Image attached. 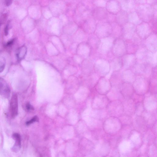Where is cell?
Returning <instances> with one entry per match:
<instances>
[{
  "instance_id": "obj_1",
  "label": "cell",
  "mask_w": 157,
  "mask_h": 157,
  "mask_svg": "<svg viewBox=\"0 0 157 157\" xmlns=\"http://www.w3.org/2000/svg\"><path fill=\"white\" fill-rule=\"evenodd\" d=\"M10 111L12 118H15L18 113V101L17 96L16 94H13L10 102Z\"/></svg>"
},
{
  "instance_id": "obj_2",
  "label": "cell",
  "mask_w": 157,
  "mask_h": 157,
  "mask_svg": "<svg viewBox=\"0 0 157 157\" xmlns=\"http://www.w3.org/2000/svg\"><path fill=\"white\" fill-rule=\"evenodd\" d=\"M10 92V87L6 81L0 77V94L4 97L8 98Z\"/></svg>"
},
{
  "instance_id": "obj_3",
  "label": "cell",
  "mask_w": 157,
  "mask_h": 157,
  "mask_svg": "<svg viewBox=\"0 0 157 157\" xmlns=\"http://www.w3.org/2000/svg\"><path fill=\"white\" fill-rule=\"evenodd\" d=\"M95 18L99 21H106L108 12L105 7H98L94 10Z\"/></svg>"
},
{
  "instance_id": "obj_4",
  "label": "cell",
  "mask_w": 157,
  "mask_h": 157,
  "mask_svg": "<svg viewBox=\"0 0 157 157\" xmlns=\"http://www.w3.org/2000/svg\"><path fill=\"white\" fill-rule=\"evenodd\" d=\"M13 138L15 140V143L12 148V151L15 152H18L21 147V137L19 134L15 133L12 135Z\"/></svg>"
},
{
  "instance_id": "obj_5",
  "label": "cell",
  "mask_w": 157,
  "mask_h": 157,
  "mask_svg": "<svg viewBox=\"0 0 157 157\" xmlns=\"http://www.w3.org/2000/svg\"><path fill=\"white\" fill-rule=\"evenodd\" d=\"M27 52V48L25 45H23L17 50L16 56L17 60L20 61L25 57Z\"/></svg>"
},
{
  "instance_id": "obj_6",
  "label": "cell",
  "mask_w": 157,
  "mask_h": 157,
  "mask_svg": "<svg viewBox=\"0 0 157 157\" xmlns=\"http://www.w3.org/2000/svg\"><path fill=\"white\" fill-rule=\"evenodd\" d=\"M39 121L38 117L37 116L34 117L31 120L27 121L26 123V124L27 125H30L35 122H38Z\"/></svg>"
},
{
  "instance_id": "obj_7",
  "label": "cell",
  "mask_w": 157,
  "mask_h": 157,
  "mask_svg": "<svg viewBox=\"0 0 157 157\" xmlns=\"http://www.w3.org/2000/svg\"><path fill=\"white\" fill-rule=\"evenodd\" d=\"M5 66V62L2 58H0V73L2 72L4 70Z\"/></svg>"
},
{
  "instance_id": "obj_8",
  "label": "cell",
  "mask_w": 157,
  "mask_h": 157,
  "mask_svg": "<svg viewBox=\"0 0 157 157\" xmlns=\"http://www.w3.org/2000/svg\"><path fill=\"white\" fill-rule=\"evenodd\" d=\"M7 17V15L6 13H4L2 15L0 18V25L2 24L6 21Z\"/></svg>"
},
{
  "instance_id": "obj_9",
  "label": "cell",
  "mask_w": 157,
  "mask_h": 157,
  "mask_svg": "<svg viewBox=\"0 0 157 157\" xmlns=\"http://www.w3.org/2000/svg\"><path fill=\"white\" fill-rule=\"evenodd\" d=\"M26 107L27 109L29 111L34 110L33 107L29 103H28L26 104Z\"/></svg>"
},
{
  "instance_id": "obj_10",
  "label": "cell",
  "mask_w": 157,
  "mask_h": 157,
  "mask_svg": "<svg viewBox=\"0 0 157 157\" xmlns=\"http://www.w3.org/2000/svg\"><path fill=\"white\" fill-rule=\"evenodd\" d=\"M9 24H8L6 26L4 29V33L6 36H7L8 34L9 33Z\"/></svg>"
},
{
  "instance_id": "obj_11",
  "label": "cell",
  "mask_w": 157,
  "mask_h": 157,
  "mask_svg": "<svg viewBox=\"0 0 157 157\" xmlns=\"http://www.w3.org/2000/svg\"><path fill=\"white\" fill-rule=\"evenodd\" d=\"M6 5L7 6L11 5L12 2V0H5Z\"/></svg>"
},
{
  "instance_id": "obj_12",
  "label": "cell",
  "mask_w": 157,
  "mask_h": 157,
  "mask_svg": "<svg viewBox=\"0 0 157 157\" xmlns=\"http://www.w3.org/2000/svg\"><path fill=\"white\" fill-rule=\"evenodd\" d=\"M14 40L13 39L10 40L8 42H7L6 44V46H10L13 43Z\"/></svg>"
}]
</instances>
